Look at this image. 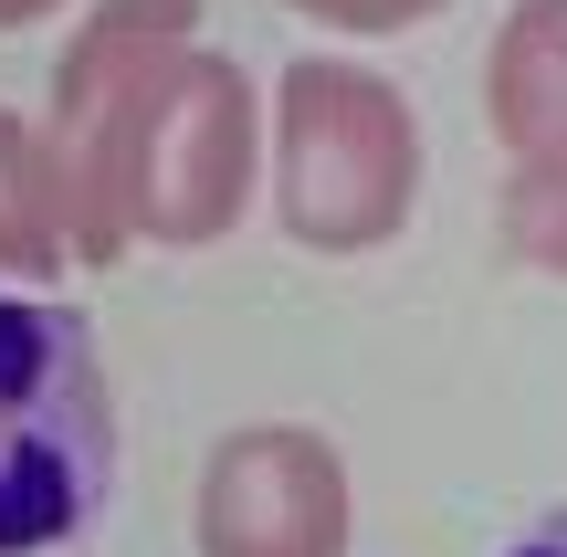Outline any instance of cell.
Returning a JSON list of instances; mask_svg holds the SVG:
<instances>
[{"label":"cell","instance_id":"2","mask_svg":"<svg viewBox=\"0 0 567 557\" xmlns=\"http://www.w3.org/2000/svg\"><path fill=\"white\" fill-rule=\"evenodd\" d=\"M431 137L421 105L358 53H295L264 95V200L295 252L358 264L389 252L421 210Z\"/></svg>","mask_w":567,"mask_h":557},{"label":"cell","instance_id":"10","mask_svg":"<svg viewBox=\"0 0 567 557\" xmlns=\"http://www.w3.org/2000/svg\"><path fill=\"white\" fill-rule=\"evenodd\" d=\"M63 0H0V32H32V21H53Z\"/></svg>","mask_w":567,"mask_h":557},{"label":"cell","instance_id":"9","mask_svg":"<svg viewBox=\"0 0 567 557\" xmlns=\"http://www.w3.org/2000/svg\"><path fill=\"white\" fill-rule=\"evenodd\" d=\"M505 557H567V505H547V516L526 526V537H515Z\"/></svg>","mask_w":567,"mask_h":557},{"label":"cell","instance_id":"6","mask_svg":"<svg viewBox=\"0 0 567 557\" xmlns=\"http://www.w3.org/2000/svg\"><path fill=\"white\" fill-rule=\"evenodd\" d=\"M63 264H74V231H63V179H53V147L21 105H0V285H32L53 295Z\"/></svg>","mask_w":567,"mask_h":557},{"label":"cell","instance_id":"5","mask_svg":"<svg viewBox=\"0 0 567 557\" xmlns=\"http://www.w3.org/2000/svg\"><path fill=\"white\" fill-rule=\"evenodd\" d=\"M484 126L505 137V158L567 147V0H505L484 53Z\"/></svg>","mask_w":567,"mask_h":557},{"label":"cell","instance_id":"1","mask_svg":"<svg viewBox=\"0 0 567 557\" xmlns=\"http://www.w3.org/2000/svg\"><path fill=\"white\" fill-rule=\"evenodd\" d=\"M42 147L74 264L210 252L264 189V84L200 42V0H95L53 53Z\"/></svg>","mask_w":567,"mask_h":557},{"label":"cell","instance_id":"7","mask_svg":"<svg viewBox=\"0 0 567 557\" xmlns=\"http://www.w3.org/2000/svg\"><path fill=\"white\" fill-rule=\"evenodd\" d=\"M494 221H505V252L526 274H547V285H567V147H547V158H515L505 200H494Z\"/></svg>","mask_w":567,"mask_h":557},{"label":"cell","instance_id":"8","mask_svg":"<svg viewBox=\"0 0 567 557\" xmlns=\"http://www.w3.org/2000/svg\"><path fill=\"white\" fill-rule=\"evenodd\" d=\"M295 21H316V32H347V42H389V32H421V21H442L452 0H284Z\"/></svg>","mask_w":567,"mask_h":557},{"label":"cell","instance_id":"3","mask_svg":"<svg viewBox=\"0 0 567 557\" xmlns=\"http://www.w3.org/2000/svg\"><path fill=\"white\" fill-rule=\"evenodd\" d=\"M116 495V379L84 327L32 285H0V557H63Z\"/></svg>","mask_w":567,"mask_h":557},{"label":"cell","instance_id":"4","mask_svg":"<svg viewBox=\"0 0 567 557\" xmlns=\"http://www.w3.org/2000/svg\"><path fill=\"white\" fill-rule=\"evenodd\" d=\"M200 557H347L358 547V474L316 421H243L200 453L189 495Z\"/></svg>","mask_w":567,"mask_h":557}]
</instances>
